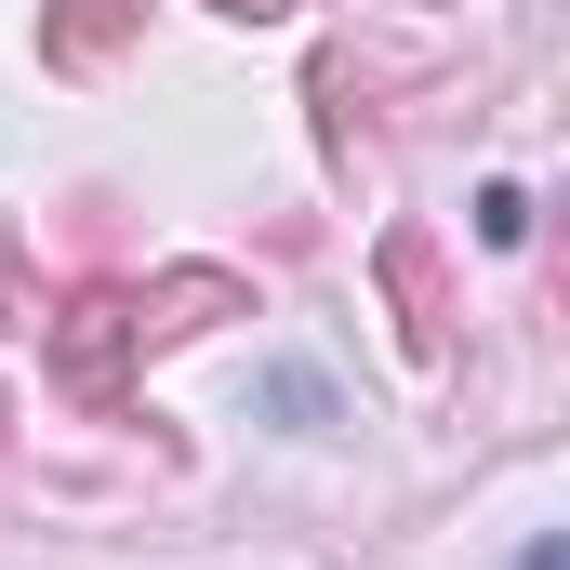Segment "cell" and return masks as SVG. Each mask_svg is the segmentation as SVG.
<instances>
[{
  "instance_id": "6da1fadb",
  "label": "cell",
  "mask_w": 570,
  "mask_h": 570,
  "mask_svg": "<svg viewBox=\"0 0 570 570\" xmlns=\"http://www.w3.org/2000/svg\"><path fill=\"white\" fill-rule=\"evenodd\" d=\"M134 292L120 279H94V292H67V318H53V399H80V412H120L134 399Z\"/></svg>"
},
{
  "instance_id": "7a4b0ae2",
  "label": "cell",
  "mask_w": 570,
  "mask_h": 570,
  "mask_svg": "<svg viewBox=\"0 0 570 570\" xmlns=\"http://www.w3.org/2000/svg\"><path fill=\"white\" fill-rule=\"evenodd\" d=\"M385 292H399L412 372H438V358H451V279H438V239H425V226H385Z\"/></svg>"
},
{
  "instance_id": "3957f363",
  "label": "cell",
  "mask_w": 570,
  "mask_h": 570,
  "mask_svg": "<svg viewBox=\"0 0 570 570\" xmlns=\"http://www.w3.org/2000/svg\"><path fill=\"white\" fill-rule=\"evenodd\" d=\"M213 318H253V279H226V266H173V279L134 292V345H186V332H213Z\"/></svg>"
},
{
  "instance_id": "277c9868",
  "label": "cell",
  "mask_w": 570,
  "mask_h": 570,
  "mask_svg": "<svg viewBox=\"0 0 570 570\" xmlns=\"http://www.w3.org/2000/svg\"><path fill=\"white\" fill-rule=\"evenodd\" d=\"M146 27V0H40V67H67V80H94L120 40Z\"/></svg>"
},
{
  "instance_id": "5b68a950",
  "label": "cell",
  "mask_w": 570,
  "mask_h": 570,
  "mask_svg": "<svg viewBox=\"0 0 570 570\" xmlns=\"http://www.w3.org/2000/svg\"><path fill=\"white\" fill-rule=\"evenodd\" d=\"M478 239L518 253V239H531V186H478Z\"/></svg>"
},
{
  "instance_id": "8992f818",
  "label": "cell",
  "mask_w": 570,
  "mask_h": 570,
  "mask_svg": "<svg viewBox=\"0 0 570 570\" xmlns=\"http://www.w3.org/2000/svg\"><path fill=\"white\" fill-rule=\"evenodd\" d=\"M13 279H27V239H13V226H0V305H13Z\"/></svg>"
},
{
  "instance_id": "52a82bcc",
  "label": "cell",
  "mask_w": 570,
  "mask_h": 570,
  "mask_svg": "<svg viewBox=\"0 0 570 570\" xmlns=\"http://www.w3.org/2000/svg\"><path fill=\"white\" fill-rule=\"evenodd\" d=\"M518 570H570V531H544V544H531V558H518Z\"/></svg>"
},
{
  "instance_id": "ba28073f",
  "label": "cell",
  "mask_w": 570,
  "mask_h": 570,
  "mask_svg": "<svg viewBox=\"0 0 570 570\" xmlns=\"http://www.w3.org/2000/svg\"><path fill=\"white\" fill-rule=\"evenodd\" d=\"M213 13H239V27H266V13H292V0H213Z\"/></svg>"
},
{
  "instance_id": "9c48e42d",
  "label": "cell",
  "mask_w": 570,
  "mask_h": 570,
  "mask_svg": "<svg viewBox=\"0 0 570 570\" xmlns=\"http://www.w3.org/2000/svg\"><path fill=\"white\" fill-rule=\"evenodd\" d=\"M0 438H13V399H0Z\"/></svg>"
}]
</instances>
